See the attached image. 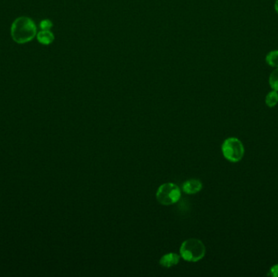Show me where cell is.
I'll list each match as a JSON object with an SVG mask.
<instances>
[{"mask_svg":"<svg viewBox=\"0 0 278 277\" xmlns=\"http://www.w3.org/2000/svg\"><path fill=\"white\" fill-rule=\"evenodd\" d=\"M269 85L273 90L278 91V68L271 73L269 77Z\"/></svg>","mask_w":278,"mask_h":277,"instance_id":"30bf717a","label":"cell"},{"mask_svg":"<svg viewBox=\"0 0 278 277\" xmlns=\"http://www.w3.org/2000/svg\"><path fill=\"white\" fill-rule=\"evenodd\" d=\"M265 103L269 107L275 106L278 103V93L276 90L269 92L266 96Z\"/></svg>","mask_w":278,"mask_h":277,"instance_id":"9c48e42d","label":"cell"},{"mask_svg":"<svg viewBox=\"0 0 278 277\" xmlns=\"http://www.w3.org/2000/svg\"><path fill=\"white\" fill-rule=\"evenodd\" d=\"M52 25V22L50 20H43L40 23V28L42 30H50Z\"/></svg>","mask_w":278,"mask_h":277,"instance_id":"8fae6325","label":"cell"},{"mask_svg":"<svg viewBox=\"0 0 278 277\" xmlns=\"http://www.w3.org/2000/svg\"><path fill=\"white\" fill-rule=\"evenodd\" d=\"M266 62L271 67L278 68V51L269 52L266 56Z\"/></svg>","mask_w":278,"mask_h":277,"instance_id":"ba28073f","label":"cell"},{"mask_svg":"<svg viewBox=\"0 0 278 277\" xmlns=\"http://www.w3.org/2000/svg\"><path fill=\"white\" fill-rule=\"evenodd\" d=\"M37 34V26L35 21L28 17L17 18L11 26V36L13 41L19 44L30 42Z\"/></svg>","mask_w":278,"mask_h":277,"instance_id":"6da1fadb","label":"cell"},{"mask_svg":"<svg viewBox=\"0 0 278 277\" xmlns=\"http://www.w3.org/2000/svg\"><path fill=\"white\" fill-rule=\"evenodd\" d=\"M181 196V190L174 183L163 184L156 192L157 201L164 206L173 205L177 203Z\"/></svg>","mask_w":278,"mask_h":277,"instance_id":"277c9868","label":"cell"},{"mask_svg":"<svg viewBox=\"0 0 278 277\" xmlns=\"http://www.w3.org/2000/svg\"><path fill=\"white\" fill-rule=\"evenodd\" d=\"M179 261H180V255L176 253H169L162 256L161 259L159 260V264L161 265L162 267L169 268L178 264Z\"/></svg>","mask_w":278,"mask_h":277,"instance_id":"8992f818","label":"cell"},{"mask_svg":"<svg viewBox=\"0 0 278 277\" xmlns=\"http://www.w3.org/2000/svg\"><path fill=\"white\" fill-rule=\"evenodd\" d=\"M275 10L278 14V0H276L275 2Z\"/></svg>","mask_w":278,"mask_h":277,"instance_id":"4fadbf2b","label":"cell"},{"mask_svg":"<svg viewBox=\"0 0 278 277\" xmlns=\"http://www.w3.org/2000/svg\"><path fill=\"white\" fill-rule=\"evenodd\" d=\"M203 188V184L198 179H190L182 185V190L187 194H195Z\"/></svg>","mask_w":278,"mask_h":277,"instance_id":"5b68a950","label":"cell"},{"mask_svg":"<svg viewBox=\"0 0 278 277\" xmlns=\"http://www.w3.org/2000/svg\"><path fill=\"white\" fill-rule=\"evenodd\" d=\"M223 156L232 163H238L244 156V146L242 141L236 138H228L221 146Z\"/></svg>","mask_w":278,"mask_h":277,"instance_id":"3957f363","label":"cell"},{"mask_svg":"<svg viewBox=\"0 0 278 277\" xmlns=\"http://www.w3.org/2000/svg\"><path fill=\"white\" fill-rule=\"evenodd\" d=\"M270 276L274 277H278V264L274 265L271 267Z\"/></svg>","mask_w":278,"mask_h":277,"instance_id":"7c38bea8","label":"cell"},{"mask_svg":"<svg viewBox=\"0 0 278 277\" xmlns=\"http://www.w3.org/2000/svg\"><path fill=\"white\" fill-rule=\"evenodd\" d=\"M205 245L196 238L187 239L180 247V256L187 262H198L205 256Z\"/></svg>","mask_w":278,"mask_h":277,"instance_id":"7a4b0ae2","label":"cell"},{"mask_svg":"<svg viewBox=\"0 0 278 277\" xmlns=\"http://www.w3.org/2000/svg\"><path fill=\"white\" fill-rule=\"evenodd\" d=\"M37 39L42 45H49L52 43L55 36L50 30H41L37 34Z\"/></svg>","mask_w":278,"mask_h":277,"instance_id":"52a82bcc","label":"cell"}]
</instances>
